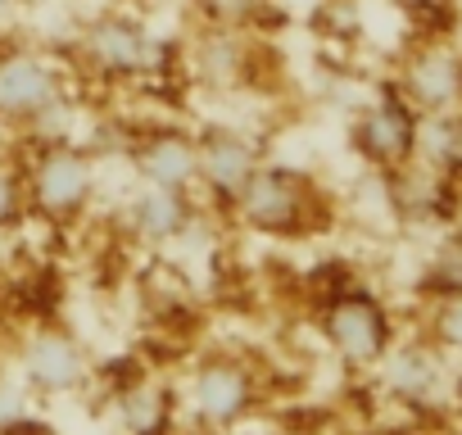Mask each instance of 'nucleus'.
Here are the masks:
<instances>
[{
	"mask_svg": "<svg viewBox=\"0 0 462 435\" xmlns=\"http://www.w3.org/2000/svg\"><path fill=\"white\" fill-rule=\"evenodd\" d=\"M14 5H19V0H0V23L14 19Z\"/></svg>",
	"mask_w": 462,
	"mask_h": 435,
	"instance_id": "nucleus-24",
	"label": "nucleus"
},
{
	"mask_svg": "<svg viewBox=\"0 0 462 435\" xmlns=\"http://www.w3.org/2000/svg\"><path fill=\"white\" fill-rule=\"evenodd\" d=\"M186 417L195 426L208 430H236L241 421L254 417L259 408V372L245 358H231V354H208L190 367L186 376Z\"/></svg>",
	"mask_w": 462,
	"mask_h": 435,
	"instance_id": "nucleus-5",
	"label": "nucleus"
},
{
	"mask_svg": "<svg viewBox=\"0 0 462 435\" xmlns=\"http://www.w3.org/2000/svg\"><path fill=\"white\" fill-rule=\"evenodd\" d=\"M114 417L123 435H172L177 430V399L159 381H132L114 399Z\"/></svg>",
	"mask_w": 462,
	"mask_h": 435,
	"instance_id": "nucleus-14",
	"label": "nucleus"
},
{
	"mask_svg": "<svg viewBox=\"0 0 462 435\" xmlns=\"http://www.w3.org/2000/svg\"><path fill=\"white\" fill-rule=\"evenodd\" d=\"M23 213H28V186L14 168L0 163V227H14Z\"/></svg>",
	"mask_w": 462,
	"mask_h": 435,
	"instance_id": "nucleus-19",
	"label": "nucleus"
},
{
	"mask_svg": "<svg viewBox=\"0 0 462 435\" xmlns=\"http://www.w3.org/2000/svg\"><path fill=\"white\" fill-rule=\"evenodd\" d=\"M462 291V236H448L426 264V295Z\"/></svg>",
	"mask_w": 462,
	"mask_h": 435,
	"instance_id": "nucleus-18",
	"label": "nucleus"
},
{
	"mask_svg": "<svg viewBox=\"0 0 462 435\" xmlns=\"http://www.w3.org/2000/svg\"><path fill=\"white\" fill-rule=\"evenodd\" d=\"M241 64H245V46L231 37V32H208L204 42H199V69H204V78H208V87L217 82H231L241 73Z\"/></svg>",
	"mask_w": 462,
	"mask_h": 435,
	"instance_id": "nucleus-17",
	"label": "nucleus"
},
{
	"mask_svg": "<svg viewBox=\"0 0 462 435\" xmlns=\"http://www.w3.org/2000/svg\"><path fill=\"white\" fill-rule=\"evenodd\" d=\"M195 223H199L195 190H168V186L136 181V190L123 204V227L145 245H181L195 232Z\"/></svg>",
	"mask_w": 462,
	"mask_h": 435,
	"instance_id": "nucleus-12",
	"label": "nucleus"
},
{
	"mask_svg": "<svg viewBox=\"0 0 462 435\" xmlns=\"http://www.w3.org/2000/svg\"><path fill=\"white\" fill-rule=\"evenodd\" d=\"M64 100V73L42 51H0V123L28 127Z\"/></svg>",
	"mask_w": 462,
	"mask_h": 435,
	"instance_id": "nucleus-11",
	"label": "nucleus"
},
{
	"mask_svg": "<svg viewBox=\"0 0 462 435\" xmlns=\"http://www.w3.org/2000/svg\"><path fill=\"white\" fill-rule=\"evenodd\" d=\"M82 60L91 64V73L114 78V82H141V78H159L172 60V42L154 37L136 14H96L82 28Z\"/></svg>",
	"mask_w": 462,
	"mask_h": 435,
	"instance_id": "nucleus-3",
	"label": "nucleus"
},
{
	"mask_svg": "<svg viewBox=\"0 0 462 435\" xmlns=\"http://www.w3.org/2000/svg\"><path fill=\"white\" fill-rule=\"evenodd\" d=\"M91 376H96L91 354H87V345H82L73 331L42 327V331H32V336L23 340V349H19V381H23L28 394L64 399V394L87 390Z\"/></svg>",
	"mask_w": 462,
	"mask_h": 435,
	"instance_id": "nucleus-8",
	"label": "nucleus"
},
{
	"mask_svg": "<svg viewBox=\"0 0 462 435\" xmlns=\"http://www.w3.org/2000/svg\"><path fill=\"white\" fill-rule=\"evenodd\" d=\"M23 186H28V208H37L42 218H55V223H73L96 204L100 163L87 145L55 141L37 150Z\"/></svg>",
	"mask_w": 462,
	"mask_h": 435,
	"instance_id": "nucleus-4",
	"label": "nucleus"
},
{
	"mask_svg": "<svg viewBox=\"0 0 462 435\" xmlns=\"http://www.w3.org/2000/svg\"><path fill=\"white\" fill-rule=\"evenodd\" d=\"M349 145L372 172H394L412 163L417 145V109L399 96L394 82H385L349 123Z\"/></svg>",
	"mask_w": 462,
	"mask_h": 435,
	"instance_id": "nucleus-6",
	"label": "nucleus"
},
{
	"mask_svg": "<svg viewBox=\"0 0 462 435\" xmlns=\"http://www.w3.org/2000/svg\"><path fill=\"white\" fill-rule=\"evenodd\" d=\"M390 5H399V10H403V14H412V19H430V14L453 10V0H390Z\"/></svg>",
	"mask_w": 462,
	"mask_h": 435,
	"instance_id": "nucleus-21",
	"label": "nucleus"
},
{
	"mask_svg": "<svg viewBox=\"0 0 462 435\" xmlns=\"http://www.w3.org/2000/svg\"><path fill=\"white\" fill-rule=\"evenodd\" d=\"M318 331H322L327 349L354 372H372L385 358V349L399 340L390 304L358 282H340L322 295Z\"/></svg>",
	"mask_w": 462,
	"mask_h": 435,
	"instance_id": "nucleus-1",
	"label": "nucleus"
},
{
	"mask_svg": "<svg viewBox=\"0 0 462 435\" xmlns=\"http://www.w3.org/2000/svg\"><path fill=\"white\" fill-rule=\"evenodd\" d=\"M390 82L417 114H462V46L448 37H426L399 55Z\"/></svg>",
	"mask_w": 462,
	"mask_h": 435,
	"instance_id": "nucleus-7",
	"label": "nucleus"
},
{
	"mask_svg": "<svg viewBox=\"0 0 462 435\" xmlns=\"http://www.w3.org/2000/svg\"><path fill=\"white\" fill-rule=\"evenodd\" d=\"M412 159L462 177V114H417Z\"/></svg>",
	"mask_w": 462,
	"mask_h": 435,
	"instance_id": "nucleus-15",
	"label": "nucleus"
},
{
	"mask_svg": "<svg viewBox=\"0 0 462 435\" xmlns=\"http://www.w3.org/2000/svg\"><path fill=\"white\" fill-rule=\"evenodd\" d=\"M127 154H132L136 181H145V186L195 190V181H199V145H195V132L150 127V132H141V136L127 145Z\"/></svg>",
	"mask_w": 462,
	"mask_h": 435,
	"instance_id": "nucleus-13",
	"label": "nucleus"
},
{
	"mask_svg": "<svg viewBox=\"0 0 462 435\" xmlns=\"http://www.w3.org/2000/svg\"><path fill=\"white\" fill-rule=\"evenodd\" d=\"M231 213L259 236H304L322 223V190L309 172L263 159L245 190L231 199Z\"/></svg>",
	"mask_w": 462,
	"mask_h": 435,
	"instance_id": "nucleus-2",
	"label": "nucleus"
},
{
	"mask_svg": "<svg viewBox=\"0 0 462 435\" xmlns=\"http://www.w3.org/2000/svg\"><path fill=\"white\" fill-rule=\"evenodd\" d=\"M195 145H199V181H195L199 195L213 199L217 208H231V199L245 190V181L263 163L259 141L231 123H213L195 132Z\"/></svg>",
	"mask_w": 462,
	"mask_h": 435,
	"instance_id": "nucleus-9",
	"label": "nucleus"
},
{
	"mask_svg": "<svg viewBox=\"0 0 462 435\" xmlns=\"http://www.w3.org/2000/svg\"><path fill=\"white\" fill-rule=\"evenodd\" d=\"M226 435H286L282 426H268V421H241L236 430H226Z\"/></svg>",
	"mask_w": 462,
	"mask_h": 435,
	"instance_id": "nucleus-22",
	"label": "nucleus"
},
{
	"mask_svg": "<svg viewBox=\"0 0 462 435\" xmlns=\"http://www.w3.org/2000/svg\"><path fill=\"white\" fill-rule=\"evenodd\" d=\"M23 417H28V403H23V394H19V390H10V385H0V430L19 426Z\"/></svg>",
	"mask_w": 462,
	"mask_h": 435,
	"instance_id": "nucleus-20",
	"label": "nucleus"
},
{
	"mask_svg": "<svg viewBox=\"0 0 462 435\" xmlns=\"http://www.w3.org/2000/svg\"><path fill=\"white\" fill-rule=\"evenodd\" d=\"M172 435H222V430H208V426H195V421H190V426H177Z\"/></svg>",
	"mask_w": 462,
	"mask_h": 435,
	"instance_id": "nucleus-23",
	"label": "nucleus"
},
{
	"mask_svg": "<svg viewBox=\"0 0 462 435\" xmlns=\"http://www.w3.org/2000/svg\"><path fill=\"white\" fill-rule=\"evenodd\" d=\"M421 336L444 358H462V291H435V295H426Z\"/></svg>",
	"mask_w": 462,
	"mask_h": 435,
	"instance_id": "nucleus-16",
	"label": "nucleus"
},
{
	"mask_svg": "<svg viewBox=\"0 0 462 435\" xmlns=\"http://www.w3.org/2000/svg\"><path fill=\"white\" fill-rule=\"evenodd\" d=\"M372 372H376L381 390H385L394 403H403V408H430V403H439L444 390H448V358H444L426 336L394 340Z\"/></svg>",
	"mask_w": 462,
	"mask_h": 435,
	"instance_id": "nucleus-10",
	"label": "nucleus"
}]
</instances>
